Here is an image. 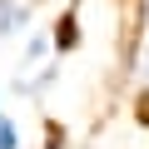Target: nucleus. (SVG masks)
Masks as SVG:
<instances>
[{
  "mask_svg": "<svg viewBox=\"0 0 149 149\" xmlns=\"http://www.w3.org/2000/svg\"><path fill=\"white\" fill-rule=\"evenodd\" d=\"M25 20H30V10L20 5V0H0V35H15Z\"/></svg>",
  "mask_w": 149,
  "mask_h": 149,
  "instance_id": "f257e3e1",
  "label": "nucleus"
},
{
  "mask_svg": "<svg viewBox=\"0 0 149 149\" xmlns=\"http://www.w3.org/2000/svg\"><path fill=\"white\" fill-rule=\"evenodd\" d=\"M0 149H20V129L10 119H0Z\"/></svg>",
  "mask_w": 149,
  "mask_h": 149,
  "instance_id": "f03ea898",
  "label": "nucleus"
}]
</instances>
